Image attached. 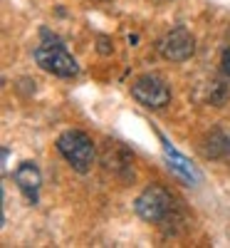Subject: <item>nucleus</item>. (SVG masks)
<instances>
[{
    "label": "nucleus",
    "mask_w": 230,
    "mask_h": 248,
    "mask_svg": "<svg viewBox=\"0 0 230 248\" xmlns=\"http://www.w3.org/2000/svg\"><path fill=\"white\" fill-rule=\"evenodd\" d=\"M57 149L59 154L70 161V167L79 174H87L94 164V144L85 132L70 129L65 134H59L57 139Z\"/></svg>",
    "instance_id": "nucleus-2"
},
{
    "label": "nucleus",
    "mask_w": 230,
    "mask_h": 248,
    "mask_svg": "<svg viewBox=\"0 0 230 248\" xmlns=\"http://www.w3.org/2000/svg\"><path fill=\"white\" fill-rule=\"evenodd\" d=\"M15 184L20 186V191H23L32 203H37V191H40V184H43V174H40V169L35 167L32 161H23L17 167Z\"/></svg>",
    "instance_id": "nucleus-6"
},
{
    "label": "nucleus",
    "mask_w": 230,
    "mask_h": 248,
    "mask_svg": "<svg viewBox=\"0 0 230 248\" xmlns=\"http://www.w3.org/2000/svg\"><path fill=\"white\" fill-rule=\"evenodd\" d=\"M223 72H225V75L230 77V47H228V50L223 52Z\"/></svg>",
    "instance_id": "nucleus-8"
},
{
    "label": "nucleus",
    "mask_w": 230,
    "mask_h": 248,
    "mask_svg": "<svg viewBox=\"0 0 230 248\" xmlns=\"http://www.w3.org/2000/svg\"><path fill=\"white\" fill-rule=\"evenodd\" d=\"M158 52L171 62H186L196 52V40L186 28H173L158 40Z\"/></svg>",
    "instance_id": "nucleus-5"
},
{
    "label": "nucleus",
    "mask_w": 230,
    "mask_h": 248,
    "mask_svg": "<svg viewBox=\"0 0 230 248\" xmlns=\"http://www.w3.org/2000/svg\"><path fill=\"white\" fill-rule=\"evenodd\" d=\"M171 206H173L171 194L166 191L163 186L151 184V186H146V189L139 194V199H136V214L144 221H149V223H161V221L169 218Z\"/></svg>",
    "instance_id": "nucleus-3"
},
{
    "label": "nucleus",
    "mask_w": 230,
    "mask_h": 248,
    "mask_svg": "<svg viewBox=\"0 0 230 248\" xmlns=\"http://www.w3.org/2000/svg\"><path fill=\"white\" fill-rule=\"evenodd\" d=\"M35 60L45 72H52L57 77H74L79 72L77 60L67 52V47L62 45V40L55 37L50 30H43V40L35 47Z\"/></svg>",
    "instance_id": "nucleus-1"
},
{
    "label": "nucleus",
    "mask_w": 230,
    "mask_h": 248,
    "mask_svg": "<svg viewBox=\"0 0 230 248\" xmlns=\"http://www.w3.org/2000/svg\"><path fill=\"white\" fill-rule=\"evenodd\" d=\"M161 144H163V154H166V159H169V167H171L181 179H186L188 184L198 181V171H196V167H193V164L188 161L183 154H178V152L171 147V141L166 139L163 134H161Z\"/></svg>",
    "instance_id": "nucleus-7"
},
{
    "label": "nucleus",
    "mask_w": 230,
    "mask_h": 248,
    "mask_svg": "<svg viewBox=\"0 0 230 248\" xmlns=\"http://www.w3.org/2000/svg\"><path fill=\"white\" fill-rule=\"evenodd\" d=\"M131 94H134V99L139 102V105L149 107V109H161L171 102L169 85L156 75H141L131 85Z\"/></svg>",
    "instance_id": "nucleus-4"
}]
</instances>
